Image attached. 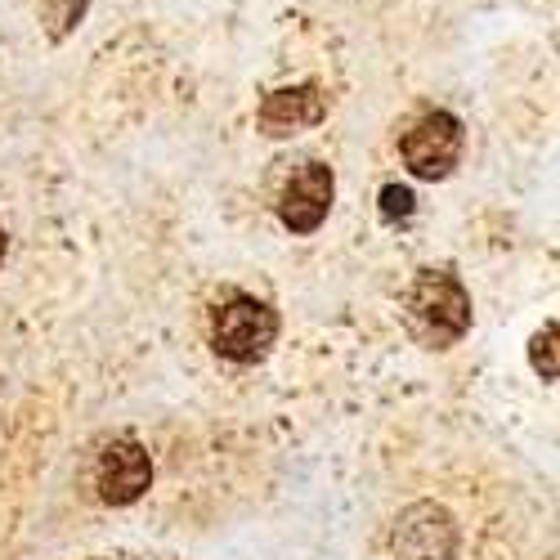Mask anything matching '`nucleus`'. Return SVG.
<instances>
[{
	"label": "nucleus",
	"mask_w": 560,
	"mask_h": 560,
	"mask_svg": "<svg viewBox=\"0 0 560 560\" xmlns=\"http://www.w3.org/2000/svg\"><path fill=\"white\" fill-rule=\"evenodd\" d=\"M399 318L422 350H453L476 323V305L453 269H417L399 292Z\"/></svg>",
	"instance_id": "nucleus-1"
},
{
	"label": "nucleus",
	"mask_w": 560,
	"mask_h": 560,
	"mask_svg": "<svg viewBox=\"0 0 560 560\" xmlns=\"http://www.w3.org/2000/svg\"><path fill=\"white\" fill-rule=\"evenodd\" d=\"M278 341V310L265 305L260 296L233 292L211 310V350L238 368H252L269 359Z\"/></svg>",
	"instance_id": "nucleus-2"
},
{
	"label": "nucleus",
	"mask_w": 560,
	"mask_h": 560,
	"mask_svg": "<svg viewBox=\"0 0 560 560\" xmlns=\"http://www.w3.org/2000/svg\"><path fill=\"white\" fill-rule=\"evenodd\" d=\"M462 149H466V126L462 117L435 108V113H422L404 135H399V158L408 166L412 179H448L462 162Z\"/></svg>",
	"instance_id": "nucleus-3"
},
{
	"label": "nucleus",
	"mask_w": 560,
	"mask_h": 560,
	"mask_svg": "<svg viewBox=\"0 0 560 560\" xmlns=\"http://www.w3.org/2000/svg\"><path fill=\"white\" fill-rule=\"evenodd\" d=\"M462 547V529L453 511L440 502H412L399 511L390 529V551L395 560H453Z\"/></svg>",
	"instance_id": "nucleus-4"
},
{
	"label": "nucleus",
	"mask_w": 560,
	"mask_h": 560,
	"mask_svg": "<svg viewBox=\"0 0 560 560\" xmlns=\"http://www.w3.org/2000/svg\"><path fill=\"white\" fill-rule=\"evenodd\" d=\"M332 198H337V175L328 162H301L283 194H278V220L292 238H310V233L323 229V220L332 215Z\"/></svg>",
	"instance_id": "nucleus-5"
},
{
	"label": "nucleus",
	"mask_w": 560,
	"mask_h": 560,
	"mask_svg": "<svg viewBox=\"0 0 560 560\" xmlns=\"http://www.w3.org/2000/svg\"><path fill=\"white\" fill-rule=\"evenodd\" d=\"M153 489V457L135 435H113L95 457V493L104 506H135Z\"/></svg>",
	"instance_id": "nucleus-6"
},
{
	"label": "nucleus",
	"mask_w": 560,
	"mask_h": 560,
	"mask_svg": "<svg viewBox=\"0 0 560 560\" xmlns=\"http://www.w3.org/2000/svg\"><path fill=\"white\" fill-rule=\"evenodd\" d=\"M328 117V95L323 85L314 81H301V85H278L260 100V113H256V126L260 135L269 139H288V135H301L310 126H318Z\"/></svg>",
	"instance_id": "nucleus-7"
},
{
	"label": "nucleus",
	"mask_w": 560,
	"mask_h": 560,
	"mask_svg": "<svg viewBox=\"0 0 560 560\" xmlns=\"http://www.w3.org/2000/svg\"><path fill=\"white\" fill-rule=\"evenodd\" d=\"M529 368H534V377L542 386H556V377H560V328H556V318H547L542 328L529 337Z\"/></svg>",
	"instance_id": "nucleus-8"
},
{
	"label": "nucleus",
	"mask_w": 560,
	"mask_h": 560,
	"mask_svg": "<svg viewBox=\"0 0 560 560\" xmlns=\"http://www.w3.org/2000/svg\"><path fill=\"white\" fill-rule=\"evenodd\" d=\"M85 5H90V0H45V5H40L45 36H50V40H63L68 32H77V23L85 19Z\"/></svg>",
	"instance_id": "nucleus-9"
},
{
	"label": "nucleus",
	"mask_w": 560,
	"mask_h": 560,
	"mask_svg": "<svg viewBox=\"0 0 560 560\" xmlns=\"http://www.w3.org/2000/svg\"><path fill=\"white\" fill-rule=\"evenodd\" d=\"M377 211H382L386 224H399V220H408L417 211V198H412L408 184H386L382 198H377Z\"/></svg>",
	"instance_id": "nucleus-10"
},
{
	"label": "nucleus",
	"mask_w": 560,
	"mask_h": 560,
	"mask_svg": "<svg viewBox=\"0 0 560 560\" xmlns=\"http://www.w3.org/2000/svg\"><path fill=\"white\" fill-rule=\"evenodd\" d=\"M5 252H10V233H5V224H0V265H5Z\"/></svg>",
	"instance_id": "nucleus-11"
}]
</instances>
